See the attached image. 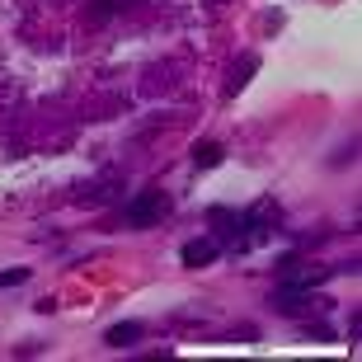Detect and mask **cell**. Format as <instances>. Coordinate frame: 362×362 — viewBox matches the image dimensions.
<instances>
[{
    "label": "cell",
    "mask_w": 362,
    "mask_h": 362,
    "mask_svg": "<svg viewBox=\"0 0 362 362\" xmlns=\"http://www.w3.org/2000/svg\"><path fill=\"white\" fill-rule=\"evenodd\" d=\"M216 259H221L216 235H193V240H184V250H179V264H184V269H212Z\"/></svg>",
    "instance_id": "3"
},
{
    "label": "cell",
    "mask_w": 362,
    "mask_h": 362,
    "mask_svg": "<svg viewBox=\"0 0 362 362\" xmlns=\"http://www.w3.org/2000/svg\"><path fill=\"white\" fill-rule=\"evenodd\" d=\"M122 10V0H90V24H108Z\"/></svg>",
    "instance_id": "7"
},
{
    "label": "cell",
    "mask_w": 362,
    "mask_h": 362,
    "mask_svg": "<svg viewBox=\"0 0 362 362\" xmlns=\"http://www.w3.org/2000/svg\"><path fill=\"white\" fill-rule=\"evenodd\" d=\"M306 334H310V339H325V344H329V339H334V329H329V325H315V320H306Z\"/></svg>",
    "instance_id": "9"
},
{
    "label": "cell",
    "mask_w": 362,
    "mask_h": 362,
    "mask_svg": "<svg viewBox=\"0 0 362 362\" xmlns=\"http://www.w3.org/2000/svg\"><path fill=\"white\" fill-rule=\"evenodd\" d=\"M33 278V269H0V292L5 287H19V282H28Z\"/></svg>",
    "instance_id": "8"
},
{
    "label": "cell",
    "mask_w": 362,
    "mask_h": 362,
    "mask_svg": "<svg viewBox=\"0 0 362 362\" xmlns=\"http://www.w3.org/2000/svg\"><path fill=\"white\" fill-rule=\"evenodd\" d=\"M141 339H146V325H141V320H118V325H108V329H104L108 349H132V344H141Z\"/></svg>",
    "instance_id": "4"
},
{
    "label": "cell",
    "mask_w": 362,
    "mask_h": 362,
    "mask_svg": "<svg viewBox=\"0 0 362 362\" xmlns=\"http://www.w3.org/2000/svg\"><path fill=\"white\" fill-rule=\"evenodd\" d=\"M255 71H259V57H255V52H245L240 62L230 66V81H226V99H235V94H240L245 85H250V76H255Z\"/></svg>",
    "instance_id": "5"
},
{
    "label": "cell",
    "mask_w": 362,
    "mask_h": 362,
    "mask_svg": "<svg viewBox=\"0 0 362 362\" xmlns=\"http://www.w3.org/2000/svg\"><path fill=\"white\" fill-rule=\"evenodd\" d=\"M221 160H226V146L221 141H198L193 146V170H216Z\"/></svg>",
    "instance_id": "6"
},
{
    "label": "cell",
    "mask_w": 362,
    "mask_h": 362,
    "mask_svg": "<svg viewBox=\"0 0 362 362\" xmlns=\"http://www.w3.org/2000/svg\"><path fill=\"white\" fill-rule=\"evenodd\" d=\"M269 306L278 310V315H287V320H301V315H325L329 310V296H310V292H296V287H282L269 296Z\"/></svg>",
    "instance_id": "2"
},
{
    "label": "cell",
    "mask_w": 362,
    "mask_h": 362,
    "mask_svg": "<svg viewBox=\"0 0 362 362\" xmlns=\"http://www.w3.org/2000/svg\"><path fill=\"white\" fill-rule=\"evenodd\" d=\"M170 212H175L170 193H165V188H146V193H136V198L127 202V226H132V230L160 226V221H165Z\"/></svg>",
    "instance_id": "1"
}]
</instances>
